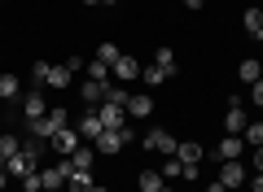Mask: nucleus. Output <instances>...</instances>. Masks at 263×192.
Instances as JSON below:
<instances>
[{"label": "nucleus", "mask_w": 263, "mask_h": 192, "mask_svg": "<svg viewBox=\"0 0 263 192\" xmlns=\"http://www.w3.org/2000/svg\"><path fill=\"white\" fill-rule=\"evenodd\" d=\"M176 144H180V140L176 136H171V131L167 127H149V131H145V148H149V153H176Z\"/></svg>", "instance_id": "f257e3e1"}, {"label": "nucleus", "mask_w": 263, "mask_h": 192, "mask_svg": "<svg viewBox=\"0 0 263 192\" xmlns=\"http://www.w3.org/2000/svg\"><path fill=\"white\" fill-rule=\"evenodd\" d=\"M97 118L105 122V131H119V127H127V105L101 101V105H97Z\"/></svg>", "instance_id": "f03ea898"}, {"label": "nucleus", "mask_w": 263, "mask_h": 192, "mask_svg": "<svg viewBox=\"0 0 263 192\" xmlns=\"http://www.w3.org/2000/svg\"><path fill=\"white\" fill-rule=\"evenodd\" d=\"M92 148H97V153H105V157L123 153V148H127V140H123V127H119V131H101V136L92 140Z\"/></svg>", "instance_id": "7ed1b4c3"}, {"label": "nucleus", "mask_w": 263, "mask_h": 192, "mask_svg": "<svg viewBox=\"0 0 263 192\" xmlns=\"http://www.w3.org/2000/svg\"><path fill=\"white\" fill-rule=\"evenodd\" d=\"M141 70H145V66L136 61V57H127V53H123L119 61L110 66V74H114V79H119V83H132V79H141Z\"/></svg>", "instance_id": "20e7f679"}, {"label": "nucleus", "mask_w": 263, "mask_h": 192, "mask_svg": "<svg viewBox=\"0 0 263 192\" xmlns=\"http://www.w3.org/2000/svg\"><path fill=\"white\" fill-rule=\"evenodd\" d=\"M241 153H246V140H241V136H224V140L215 144V157H219V162H241Z\"/></svg>", "instance_id": "39448f33"}, {"label": "nucleus", "mask_w": 263, "mask_h": 192, "mask_svg": "<svg viewBox=\"0 0 263 192\" xmlns=\"http://www.w3.org/2000/svg\"><path fill=\"white\" fill-rule=\"evenodd\" d=\"M48 144L57 148V157H70V153H75L79 144H84V140H79V131H70V127H62V131H57L53 140H48Z\"/></svg>", "instance_id": "423d86ee"}, {"label": "nucleus", "mask_w": 263, "mask_h": 192, "mask_svg": "<svg viewBox=\"0 0 263 192\" xmlns=\"http://www.w3.org/2000/svg\"><path fill=\"white\" fill-rule=\"evenodd\" d=\"M75 131H79V140H84V144H92V140H97V136L105 131V122L97 118V110H88L84 118H79V127H75Z\"/></svg>", "instance_id": "0eeeda50"}, {"label": "nucleus", "mask_w": 263, "mask_h": 192, "mask_svg": "<svg viewBox=\"0 0 263 192\" xmlns=\"http://www.w3.org/2000/svg\"><path fill=\"white\" fill-rule=\"evenodd\" d=\"M219 183H224L228 192L241 188V183H246V166L241 162H224V166H219Z\"/></svg>", "instance_id": "6e6552de"}, {"label": "nucleus", "mask_w": 263, "mask_h": 192, "mask_svg": "<svg viewBox=\"0 0 263 192\" xmlns=\"http://www.w3.org/2000/svg\"><path fill=\"white\" fill-rule=\"evenodd\" d=\"M70 79H75V70H70V66H48V83H44V88H57V92H66V88H70Z\"/></svg>", "instance_id": "1a4fd4ad"}, {"label": "nucleus", "mask_w": 263, "mask_h": 192, "mask_svg": "<svg viewBox=\"0 0 263 192\" xmlns=\"http://www.w3.org/2000/svg\"><path fill=\"white\" fill-rule=\"evenodd\" d=\"M22 114H27V122H35V118H44V114H48V105H44V96H40V92H27V96H22Z\"/></svg>", "instance_id": "9d476101"}, {"label": "nucleus", "mask_w": 263, "mask_h": 192, "mask_svg": "<svg viewBox=\"0 0 263 192\" xmlns=\"http://www.w3.org/2000/svg\"><path fill=\"white\" fill-rule=\"evenodd\" d=\"M176 157H180V162H189V166H197L202 157H206V148L197 144V140H180V144H176Z\"/></svg>", "instance_id": "9b49d317"}, {"label": "nucleus", "mask_w": 263, "mask_h": 192, "mask_svg": "<svg viewBox=\"0 0 263 192\" xmlns=\"http://www.w3.org/2000/svg\"><path fill=\"white\" fill-rule=\"evenodd\" d=\"M5 170H9V179H22V175H31V170H40V166L31 162V157H22V148H18V153H13L9 162H5Z\"/></svg>", "instance_id": "f8f14e48"}, {"label": "nucleus", "mask_w": 263, "mask_h": 192, "mask_svg": "<svg viewBox=\"0 0 263 192\" xmlns=\"http://www.w3.org/2000/svg\"><path fill=\"white\" fill-rule=\"evenodd\" d=\"M18 96H22V79L13 70H5L0 74V101H18Z\"/></svg>", "instance_id": "ddd939ff"}, {"label": "nucleus", "mask_w": 263, "mask_h": 192, "mask_svg": "<svg viewBox=\"0 0 263 192\" xmlns=\"http://www.w3.org/2000/svg\"><path fill=\"white\" fill-rule=\"evenodd\" d=\"M154 114V96H136V92H132L127 96V118H149Z\"/></svg>", "instance_id": "4468645a"}, {"label": "nucleus", "mask_w": 263, "mask_h": 192, "mask_svg": "<svg viewBox=\"0 0 263 192\" xmlns=\"http://www.w3.org/2000/svg\"><path fill=\"white\" fill-rule=\"evenodd\" d=\"M246 127H250V122H246V110H241V105H233V110L224 114V131H228V136H241Z\"/></svg>", "instance_id": "2eb2a0df"}, {"label": "nucleus", "mask_w": 263, "mask_h": 192, "mask_svg": "<svg viewBox=\"0 0 263 192\" xmlns=\"http://www.w3.org/2000/svg\"><path fill=\"white\" fill-rule=\"evenodd\" d=\"M237 79H241V83H259L263 79V61H254V57L237 61Z\"/></svg>", "instance_id": "dca6fc26"}, {"label": "nucleus", "mask_w": 263, "mask_h": 192, "mask_svg": "<svg viewBox=\"0 0 263 192\" xmlns=\"http://www.w3.org/2000/svg\"><path fill=\"white\" fill-rule=\"evenodd\" d=\"M27 136H35V140H53V136H57V122H53V118L44 114V118L27 122Z\"/></svg>", "instance_id": "f3484780"}, {"label": "nucleus", "mask_w": 263, "mask_h": 192, "mask_svg": "<svg viewBox=\"0 0 263 192\" xmlns=\"http://www.w3.org/2000/svg\"><path fill=\"white\" fill-rule=\"evenodd\" d=\"M105 88H110V83H92V79H88L84 88H79V96L88 101V110H97V105L105 101Z\"/></svg>", "instance_id": "a211bd4d"}, {"label": "nucleus", "mask_w": 263, "mask_h": 192, "mask_svg": "<svg viewBox=\"0 0 263 192\" xmlns=\"http://www.w3.org/2000/svg\"><path fill=\"white\" fill-rule=\"evenodd\" d=\"M70 162H75V170H92V162H97V148H92V144H79L75 153H70Z\"/></svg>", "instance_id": "6ab92c4d"}, {"label": "nucleus", "mask_w": 263, "mask_h": 192, "mask_svg": "<svg viewBox=\"0 0 263 192\" xmlns=\"http://www.w3.org/2000/svg\"><path fill=\"white\" fill-rule=\"evenodd\" d=\"M97 183H92V170H75L70 179H66V192H92Z\"/></svg>", "instance_id": "aec40b11"}, {"label": "nucleus", "mask_w": 263, "mask_h": 192, "mask_svg": "<svg viewBox=\"0 0 263 192\" xmlns=\"http://www.w3.org/2000/svg\"><path fill=\"white\" fill-rule=\"evenodd\" d=\"M44 144H48V140H35V136H27V140H22V157H31V162L40 166V157H44Z\"/></svg>", "instance_id": "412c9836"}, {"label": "nucleus", "mask_w": 263, "mask_h": 192, "mask_svg": "<svg viewBox=\"0 0 263 192\" xmlns=\"http://www.w3.org/2000/svg\"><path fill=\"white\" fill-rule=\"evenodd\" d=\"M162 170H141V192H162Z\"/></svg>", "instance_id": "4be33fe9"}, {"label": "nucleus", "mask_w": 263, "mask_h": 192, "mask_svg": "<svg viewBox=\"0 0 263 192\" xmlns=\"http://www.w3.org/2000/svg\"><path fill=\"white\" fill-rule=\"evenodd\" d=\"M84 70H88V79H92V83H110V79H114V74H110V66H105V61H88Z\"/></svg>", "instance_id": "5701e85b"}, {"label": "nucleus", "mask_w": 263, "mask_h": 192, "mask_svg": "<svg viewBox=\"0 0 263 192\" xmlns=\"http://www.w3.org/2000/svg\"><path fill=\"white\" fill-rule=\"evenodd\" d=\"M18 148H22V140L13 136V131H5V136H0V157H5V162H9V157L18 153Z\"/></svg>", "instance_id": "b1692460"}, {"label": "nucleus", "mask_w": 263, "mask_h": 192, "mask_svg": "<svg viewBox=\"0 0 263 192\" xmlns=\"http://www.w3.org/2000/svg\"><path fill=\"white\" fill-rule=\"evenodd\" d=\"M154 66H162L167 74H176V70H180V66H176V53H171V48H158V53H154Z\"/></svg>", "instance_id": "393cba45"}, {"label": "nucleus", "mask_w": 263, "mask_h": 192, "mask_svg": "<svg viewBox=\"0 0 263 192\" xmlns=\"http://www.w3.org/2000/svg\"><path fill=\"white\" fill-rule=\"evenodd\" d=\"M141 79H145V83H149V88H158V83H167V79H171V74H167V70H162V66H145V70H141Z\"/></svg>", "instance_id": "a878e982"}, {"label": "nucleus", "mask_w": 263, "mask_h": 192, "mask_svg": "<svg viewBox=\"0 0 263 192\" xmlns=\"http://www.w3.org/2000/svg\"><path fill=\"white\" fill-rule=\"evenodd\" d=\"M241 27L250 31V35H259V27H263V9H246V13H241Z\"/></svg>", "instance_id": "bb28decb"}, {"label": "nucleus", "mask_w": 263, "mask_h": 192, "mask_svg": "<svg viewBox=\"0 0 263 192\" xmlns=\"http://www.w3.org/2000/svg\"><path fill=\"white\" fill-rule=\"evenodd\" d=\"M241 140H246V144H254V148H263V122H250V127L241 131Z\"/></svg>", "instance_id": "cd10ccee"}, {"label": "nucleus", "mask_w": 263, "mask_h": 192, "mask_svg": "<svg viewBox=\"0 0 263 192\" xmlns=\"http://www.w3.org/2000/svg\"><path fill=\"white\" fill-rule=\"evenodd\" d=\"M119 44H101V48H97V61H105V66H114V61H119Z\"/></svg>", "instance_id": "c85d7f7f"}, {"label": "nucleus", "mask_w": 263, "mask_h": 192, "mask_svg": "<svg viewBox=\"0 0 263 192\" xmlns=\"http://www.w3.org/2000/svg\"><path fill=\"white\" fill-rule=\"evenodd\" d=\"M18 183H22L18 192H44V183H40V170H31V175H22Z\"/></svg>", "instance_id": "c756f323"}, {"label": "nucleus", "mask_w": 263, "mask_h": 192, "mask_svg": "<svg viewBox=\"0 0 263 192\" xmlns=\"http://www.w3.org/2000/svg\"><path fill=\"white\" fill-rule=\"evenodd\" d=\"M31 83H35V88H44V83H48V61H35V66H31Z\"/></svg>", "instance_id": "7c9ffc66"}, {"label": "nucleus", "mask_w": 263, "mask_h": 192, "mask_svg": "<svg viewBox=\"0 0 263 192\" xmlns=\"http://www.w3.org/2000/svg\"><path fill=\"white\" fill-rule=\"evenodd\" d=\"M180 170H184V162H180V157L171 153V157H167V166H162V179H176Z\"/></svg>", "instance_id": "2f4dec72"}, {"label": "nucleus", "mask_w": 263, "mask_h": 192, "mask_svg": "<svg viewBox=\"0 0 263 192\" xmlns=\"http://www.w3.org/2000/svg\"><path fill=\"white\" fill-rule=\"evenodd\" d=\"M250 101L263 110V79H259V83H250Z\"/></svg>", "instance_id": "473e14b6"}, {"label": "nucleus", "mask_w": 263, "mask_h": 192, "mask_svg": "<svg viewBox=\"0 0 263 192\" xmlns=\"http://www.w3.org/2000/svg\"><path fill=\"white\" fill-rule=\"evenodd\" d=\"M180 179H193V183H197V179H202V170H197V166H189V162H184V170H180Z\"/></svg>", "instance_id": "72a5a7b5"}, {"label": "nucleus", "mask_w": 263, "mask_h": 192, "mask_svg": "<svg viewBox=\"0 0 263 192\" xmlns=\"http://www.w3.org/2000/svg\"><path fill=\"white\" fill-rule=\"evenodd\" d=\"M206 192H228V188H224L219 179H211V183H206Z\"/></svg>", "instance_id": "f704fd0d"}, {"label": "nucleus", "mask_w": 263, "mask_h": 192, "mask_svg": "<svg viewBox=\"0 0 263 192\" xmlns=\"http://www.w3.org/2000/svg\"><path fill=\"white\" fill-rule=\"evenodd\" d=\"M250 192H263V170L254 175V183H250Z\"/></svg>", "instance_id": "c9c22d12"}, {"label": "nucleus", "mask_w": 263, "mask_h": 192, "mask_svg": "<svg viewBox=\"0 0 263 192\" xmlns=\"http://www.w3.org/2000/svg\"><path fill=\"white\" fill-rule=\"evenodd\" d=\"M5 188H9V170H0V192H5Z\"/></svg>", "instance_id": "e433bc0d"}, {"label": "nucleus", "mask_w": 263, "mask_h": 192, "mask_svg": "<svg viewBox=\"0 0 263 192\" xmlns=\"http://www.w3.org/2000/svg\"><path fill=\"white\" fill-rule=\"evenodd\" d=\"M254 166H259V170H263V148H254Z\"/></svg>", "instance_id": "4c0bfd02"}, {"label": "nucleus", "mask_w": 263, "mask_h": 192, "mask_svg": "<svg viewBox=\"0 0 263 192\" xmlns=\"http://www.w3.org/2000/svg\"><path fill=\"white\" fill-rule=\"evenodd\" d=\"M184 5H189V9H202V5H206V0H184Z\"/></svg>", "instance_id": "58836bf2"}, {"label": "nucleus", "mask_w": 263, "mask_h": 192, "mask_svg": "<svg viewBox=\"0 0 263 192\" xmlns=\"http://www.w3.org/2000/svg\"><path fill=\"white\" fill-rule=\"evenodd\" d=\"M92 192H110V188H101V183H97V188H92Z\"/></svg>", "instance_id": "ea45409f"}, {"label": "nucleus", "mask_w": 263, "mask_h": 192, "mask_svg": "<svg viewBox=\"0 0 263 192\" xmlns=\"http://www.w3.org/2000/svg\"><path fill=\"white\" fill-rule=\"evenodd\" d=\"M254 39H259V44H263V27H259V35H254Z\"/></svg>", "instance_id": "a19ab883"}, {"label": "nucleus", "mask_w": 263, "mask_h": 192, "mask_svg": "<svg viewBox=\"0 0 263 192\" xmlns=\"http://www.w3.org/2000/svg\"><path fill=\"white\" fill-rule=\"evenodd\" d=\"M84 5H101V0H84Z\"/></svg>", "instance_id": "79ce46f5"}, {"label": "nucleus", "mask_w": 263, "mask_h": 192, "mask_svg": "<svg viewBox=\"0 0 263 192\" xmlns=\"http://www.w3.org/2000/svg\"><path fill=\"white\" fill-rule=\"evenodd\" d=\"M0 170H5V157H0Z\"/></svg>", "instance_id": "37998d69"}, {"label": "nucleus", "mask_w": 263, "mask_h": 192, "mask_svg": "<svg viewBox=\"0 0 263 192\" xmlns=\"http://www.w3.org/2000/svg\"><path fill=\"white\" fill-rule=\"evenodd\" d=\"M101 5H114V0H101Z\"/></svg>", "instance_id": "c03bdc74"}, {"label": "nucleus", "mask_w": 263, "mask_h": 192, "mask_svg": "<svg viewBox=\"0 0 263 192\" xmlns=\"http://www.w3.org/2000/svg\"><path fill=\"white\" fill-rule=\"evenodd\" d=\"M162 192H171V188H167V183H162Z\"/></svg>", "instance_id": "a18cd8bd"}]
</instances>
